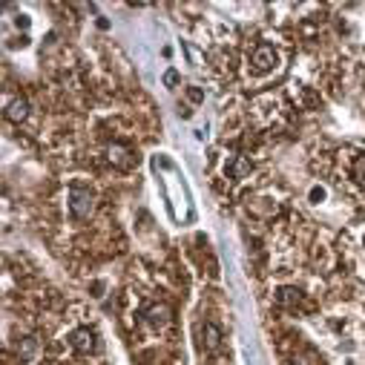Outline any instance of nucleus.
I'll return each instance as SVG.
<instances>
[{
    "instance_id": "obj_6",
    "label": "nucleus",
    "mask_w": 365,
    "mask_h": 365,
    "mask_svg": "<svg viewBox=\"0 0 365 365\" xmlns=\"http://www.w3.org/2000/svg\"><path fill=\"white\" fill-rule=\"evenodd\" d=\"M351 176H354L359 184H365V156H357V159H354V164H351Z\"/></svg>"
},
{
    "instance_id": "obj_5",
    "label": "nucleus",
    "mask_w": 365,
    "mask_h": 365,
    "mask_svg": "<svg viewBox=\"0 0 365 365\" xmlns=\"http://www.w3.org/2000/svg\"><path fill=\"white\" fill-rule=\"evenodd\" d=\"M6 115H9L12 121L26 118V101H12V104H9V109H6Z\"/></svg>"
},
{
    "instance_id": "obj_3",
    "label": "nucleus",
    "mask_w": 365,
    "mask_h": 365,
    "mask_svg": "<svg viewBox=\"0 0 365 365\" xmlns=\"http://www.w3.org/2000/svg\"><path fill=\"white\" fill-rule=\"evenodd\" d=\"M69 345L78 354H89V351H95V334L89 328H78V331L69 337Z\"/></svg>"
},
{
    "instance_id": "obj_2",
    "label": "nucleus",
    "mask_w": 365,
    "mask_h": 365,
    "mask_svg": "<svg viewBox=\"0 0 365 365\" xmlns=\"http://www.w3.org/2000/svg\"><path fill=\"white\" fill-rule=\"evenodd\" d=\"M276 49L271 46V44H262V46H256V52H253V57H251V64H253V69L256 72H271L274 66H276Z\"/></svg>"
},
{
    "instance_id": "obj_4",
    "label": "nucleus",
    "mask_w": 365,
    "mask_h": 365,
    "mask_svg": "<svg viewBox=\"0 0 365 365\" xmlns=\"http://www.w3.org/2000/svg\"><path fill=\"white\" fill-rule=\"evenodd\" d=\"M247 172H251V161H247L244 156H236L233 161H230V176L233 179H244Z\"/></svg>"
},
{
    "instance_id": "obj_1",
    "label": "nucleus",
    "mask_w": 365,
    "mask_h": 365,
    "mask_svg": "<svg viewBox=\"0 0 365 365\" xmlns=\"http://www.w3.org/2000/svg\"><path fill=\"white\" fill-rule=\"evenodd\" d=\"M69 210H72L75 219H84L89 210H92V193H89V190L72 187V190H69Z\"/></svg>"
}]
</instances>
